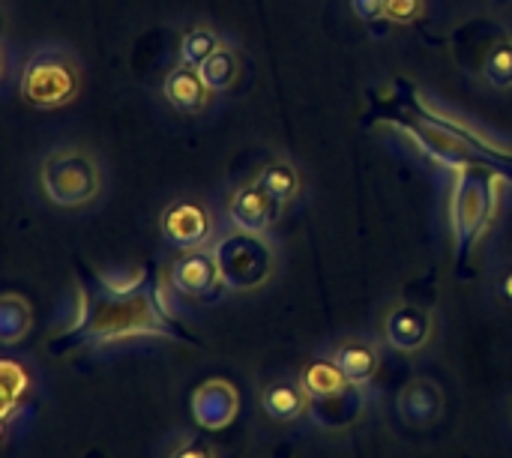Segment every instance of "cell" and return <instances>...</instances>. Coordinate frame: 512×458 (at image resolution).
Here are the masks:
<instances>
[{
  "instance_id": "1",
  "label": "cell",
  "mask_w": 512,
  "mask_h": 458,
  "mask_svg": "<svg viewBox=\"0 0 512 458\" xmlns=\"http://www.w3.org/2000/svg\"><path fill=\"white\" fill-rule=\"evenodd\" d=\"M138 336L186 339L156 282L135 270L132 276L99 273L84 282L75 321L54 339V354L81 345H114Z\"/></svg>"
},
{
  "instance_id": "2",
  "label": "cell",
  "mask_w": 512,
  "mask_h": 458,
  "mask_svg": "<svg viewBox=\"0 0 512 458\" xmlns=\"http://www.w3.org/2000/svg\"><path fill=\"white\" fill-rule=\"evenodd\" d=\"M39 186L54 207H84L102 192V165L84 147H54L39 165Z\"/></svg>"
},
{
  "instance_id": "3",
  "label": "cell",
  "mask_w": 512,
  "mask_h": 458,
  "mask_svg": "<svg viewBox=\"0 0 512 458\" xmlns=\"http://www.w3.org/2000/svg\"><path fill=\"white\" fill-rule=\"evenodd\" d=\"M18 90L33 108L69 105L81 90V66H78L75 51L63 45L36 48L21 69Z\"/></svg>"
},
{
  "instance_id": "4",
  "label": "cell",
  "mask_w": 512,
  "mask_h": 458,
  "mask_svg": "<svg viewBox=\"0 0 512 458\" xmlns=\"http://www.w3.org/2000/svg\"><path fill=\"white\" fill-rule=\"evenodd\" d=\"M498 183L477 174L459 171L453 186V234H456V261L465 267L471 252L477 249L492 213H495Z\"/></svg>"
},
{
  "instance_id": "5",
  "label": "cell",
  "mask_w": 512,
  "mask_h": 458,
  "mask_svg": "<svg viewBox=\"0 0 512 458\" xmlns=\"http://www.w3.org/2000/svg\"><path fill=\"white\" fill-rule=\"evenodd\" d=\"M225 288L231 291H255L270 282L276 270V252L264 240V234L234 231L222 237L213 249Z\"/></svg>"
},
{
  "instance_id": "6",
  "label": "cell",
  "mask_w": 512,
  "mask_h": 458,
  "mask_svg": "<svg viewBox=\"0 0 512 458\" xmlns=\"http://www.w3.org/2000/svg\"><path fill=\"white\" fill-rule=\"evenodd\" d=\"M159 228H162V240L174 249H201L204 240L210 237L213 231V219H210V210L201 204V201H174L162 210V219H159Z\"/></svg>"
},
{
  "instance_id": "7",
  "label": "cell",
  "mask_w": 512,
  "mask_h": 458,
  "mask_svg": "<svg viewBox=\"0 0 512 458\" xmlns=\"http://www.w3.org/2000/svg\"><path fill=\"white\" fill-rule=\"evenodd\" d=\"M171 288L183 297H195V300H210L219 294L222 273L216 264V255L210 249H189L183 252L174 264H171Z\"/></svg>"
},
{
  "instance_id": "8",
  "label": "cell",
  "mask_w": 512,
  "mask_h": 458,
  "mask_svg": "<svg viewBox=\"0 0 512 458\" xmlns=\"http://www.w3.org/2000/svg\"><path fill=\"white\" fill-rule=\"evenodd\" d=\"M282 201H276L261 183H249L243 189H237L228 201V219L237 231H249V234H264L270 231V225H276L279 213H282Z\"/></svg>"
},
{
  "instance_id": "9",
  "label": "cell",
  "mask_w": 512,
  "mask_h": 458,
  "mask_svg": "<svg viewBox=\"0 0 512 458\" xmlns=\"http://www.w3.org/2000/svg\"><path fill=\"white\" fill-rule=\"evenodd\" d=\"M237 411H240V396L222 378L201 384L195 390V396H192V417H195V423L201 429L219 432V429H225V426L234 423Z\"/></svg>"
},
{
  "instance_id": "10",
  "label": "cell",
  "mask_w": 512,
  "mask_h": 458,
  "mask_svg": "<svg viewBox=\"0 0 512 458\" xmlns=\"http://www.w3.org/2000/svg\"><path fill=\"white\" fill-rule=\"evenodd\" d=\"M432 336V318L417 306H399L387 318V342L396 351H420Z\"/></svg>"
},
{
  "instance_id": "11",
  "label": "cell",
  "mask_w": 512,
  "mask_h": 458,
  "mask_svg": "<svg viewBox=\"0 0 512 458\" xmlns=\"http://www.w3.org/2000/svg\"><path fill=\"white\" fill-rule=\"evenodd\" d=\"M210 96V87L204 84L201 72L195 66H177L165 78V99L180 111V114H198L204 111Z\"/></svg>"
},
{
  "instance_id": "12",
  "label": "cell",
  "mask_w": 512,
  "mask_h": 458,
  "mask_svg": "<svg viewBox=\"0 0 512 458\" xmlns=\"http://www.w3.org/2000/svg\"><path fill=\"white\" fill-rule=\"evenodd\" d=\"M363 411V396H360V387H348L345 393L339 396H330V399H318V402H309V417L324 426V429H345L351 426Z\"/></svg>"
},
{
  "instance_id": "13",
  "label": "cell",
  "mask_w": 512,
  "mask_h": 458,
  "mask_svg": "<svg viewBox=\"0 0 512 458\" xmlns=\"http://www.w3.org/2000/svg\"><path fill=\"white\" fill-rule=\"evenodd\" d=\"M333 363L345 372V378L354 387H366L375 378L381 357H378V348L369 345V342H345V345L336 348Z\"/></svg>"
},
{
  "instance_id": "14",
  "label": "cell",
  "mask_w": 512,
  "mask_h": 458,
  "mask_svg": "<svg viewBox=\"0 0 512 458\" xmlns=\"http://www.w3.org/2000/svg\"><path fill=\"white\" fill-rule=\"evenodd\" d=\"M309 402H318V399H330V396H339L345 393L348 387H354L345 372L333 363V360H318V363H309L303 369V378H300Z\"/></svg>"
},
{
  "instance_id": "15",
  "label": "cell",
  "mask_w": 512,
  "mask_h": 458,
  "mask_svg": "<svg viewBox=\"0 0 512 458\" xmlns=\"http://www.w3.org/2000/svg\"><path fill=\"white\" fill-rule=\"evenodd\" d=\"M399 411L411 423H432L441 414V393L432 381H414L399 396Z\"/></svg>"
},
{
  "instance_id": "16",
  "label": "cell",
  "mask_w": 512,
  "mask_h": 458,
  "mask_svg": "<svg viewBox=\"0 0 512 458\" xmlns=\"http://www.w3.org/2000/svg\"><path fill=\"white\" fill-rule=\"evenodd\" d=\"M264 411L273 417V420H297L309 411V396L303 390V384H291V381H282V384H273L267 393H264Z\"/></svg>"
},
{
  "instance_id": "17",
  "label": "cell",
  "mask_w": 512,
  "mask_h": 458,
  "mask_svg": "<svg viewBox=\"0 0 512 458\" xmlns=\"http://www.w3.org/2000/svg\"><path fill=\"white\" fill-rule=\"evenodd\" d=\"M198 72H201L204 84L210 87V93H228V90L237 84V78H240V57H237L231 48L219 45V48L198 66Z\"/></svg>"
},
{
  "instance_id": "18",
  "label": "cell",
  "mask_w": 512,
  "mask_h": 458,
  "mask_svg": "<svg viewBox=\"0 0 512 458\" xmlns=\"http://www.w3.org/2000/svg\"><path fill=\"white\" fill-rule=\"evenodd\" d=\"M0 384H3V420H12V411L18 405H24L27 390H30V378L27 369L15 360H0Z\"/></svg>"
},
{
  "instance_id": "19",
  "label": "cell",
  "mask_w": 512,
  "mask_h": 458,
  "mask_svg": "<svg viewBox=\"0 0 512 458\" xmlns=\"http://www.w3.org/2000/svg\"><path fill=\"white\" fill-rule=\"evenodd\" d=\"M258 183H261L276 201H282V204L294 201L297 192H300V174H297V168H294L291 162H273V165H267V168L261 171Z\"/></svg>"
},
{
  "instance_id": "20",
  "label": "cell",
  "mask_w": 512,
  "mask_h": 458,
  "mask_svg": "<svg viewBox=\"0 0 512 458\" xmlns=\"http://www.w3.org/2000/svg\"><path fill=\"white\" fill-rule=\"evenodd\" d=\"M30 330V309L21 297L6 294L0 303V339L6 345H15Z\"/></svg>"
},
{
  "instance_id": "21",
  "label": "cell",
  "mask_w": 512,
  "mask_h": 458,
  "mask_svg": "<svg viewBox=\"0 0 512 458\" xmlns=\"http://www.w3.org/2000/svg\"><path fill=\"white\" fill-rule=\"evenodd\" d=\"M216 48H219V36L210 27H189L180 39V63L198 69Z\"/></svg>"
},
{
  "instance_id": "22",
  "label": "cell",
  "mask_w": 512,
  "mask_h": 458,
  "mask_svg": "<svg viewBox=\"0 0 512 458\" xmlns=\"http://www.w3.org/2000/svg\"><path fill=\"white\" fill-rule=\"evenodd\" d=\"M483 75L495 90H510L512 87V42H498L486 63H483Z\"/></svg>"
},
{
  "instance_id": "23",
  "label": "cell",
  "mask_w": 512,
  "mask_h": 458,
  "mask_svg": "<svg viewBox=\"0 0 512 458\" xmlns=\"http://www.w3.org/2000/svg\"><path fill=\"white\" fill-rule=\"evenodd\" d=\"M168 458H216V450H213L204 438L186 435V438H180V441L174 444V450L168 453Z\"/></svg>"
},
{
  "instance_id": "24",
  "label": "cell",
  "mask_w": 512,
  "mask_h": 458,
  "mask_svg": "<svg viewBox=\"0 0 512 458\" xmlns=\"http://www.w3.org/2000/svg\"><path fill=\"white\" fill-rule=\"evenodd\" d=\"M420 12H423V0H384V15L399 24L414 21Z\"/></svg>"
},
{
  "instance_id": "25",
  "label": "cell",
  "mask_w": 512,
  "mask_h": 458,
  "mask_svg": "<svg viewBox=\"0 0 512 458\" xmlns=\"http://www.w3.org/2000/svg\"><path fill=\"white\" fill-rule=\"evenodd\" d=\"M351 6H354V15L363 21H375L384 15V0H351Z\"/></svg>"
},
{
  "instance_id": "26",
  "label": "cell",
  "mask_w": 512,
  "mask_h": 458,
  "mask_svg": "<svg viewBox=\"0 0 512 458\" xmlns=\"http://www.w3.org/2000/svg\"><path fill=\"white\" fill-rule=\"evenodd\" d=\"M501 300L512 306V270H507L504 276H501Z\"/></svg>"
}]
</instances>
